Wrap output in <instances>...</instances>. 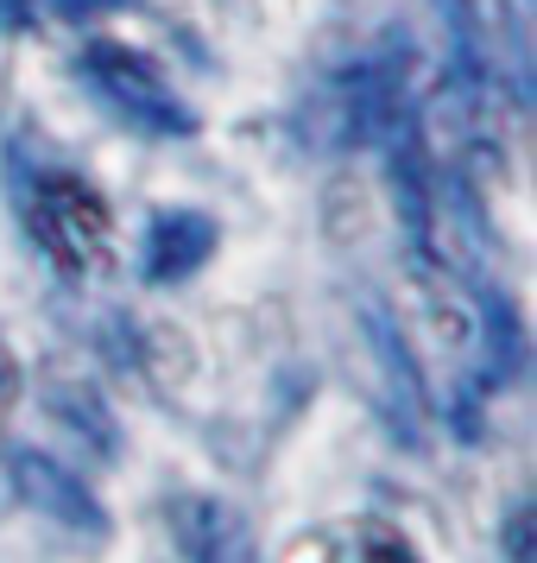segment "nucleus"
<instances>
[{"mask_svg":"<svg viewBox=\"0 0 537 563\" xmlns=\"http://www.w3.org/2000/svg\"><path fill=\"white\" fill-rule=\"evenodd\" d=\"M7 178H13V209L26 222L32 247L57 273H89L108 254V203L96 197L89 178H77L70 165L45 153H26V146L7 153Z\"/></svg>","mask_w":537,"mask_h":563,"instance_id":"f257e3e1","label":"nucleus"},{"mask_svg":"<svg viewBox=\"0 0 537 563\" xmlns=\"http://www.w3.org/2000/svg\"><path fill=\"white\" fill-rule=\"evenodd\" d=\"M411 114V52L385 45V52L348 57L323 89H316V140L323 146H385L392 133L405 128Z\"/></svg>","mask_w":537,"mask_h":563,"instance_id":"f03ea898","label":"nucleus"},{"mask_svg":"<svg viewBox=\"0 0 537 563\" xmlns=\"http://www.w3.org/2000/svg\"><path fill=\"white\" fill-rule=\"evenodd\" d=\"M77 77L89 82V96L121 121V128L146 133V140H197L203 114L183 102V89L158 70L146 52H133L121 38H89L77 52Z\"/></svg>","mask_w":537,"mask_h":563,"instance_id":"7ed1b4c3","label":"nucleus"},{"mask_svg":"<svg viewBox=\"0 0 537 563\" xmlns=\"http://www.w3.org/2000/svg\"><path fill=\"white\" fill-rule=\"evenodd\" d=\"M158 519H165V551H171V563H266L254 519L234 507V500L209 494V487L165 494Z\"/></svg>","mask_w":537,"mask_h":563,"instance_id":"20e7f679","label":"nucleus"},{"mask_svg":"<svg viewBox=\"0 0 537 563\" xmlns=\"http://www.w3.org/2000/svg\"><path fill=\"white\" fill-rule=\"evenodd\" d=\"M7 482H13V494H20L38 519H52L57 532H70V538H108L114 532V519H108V507L96 500V487L82 482L70 462H57L52 450H32V443L7 450Z\"/></svg>","mask_w":537,"mask_h":563,"instance_id":"39448f33","label":"nucleus"},{"mask_svg":"<svg viewBox=\"0 0 537 563\" xmlns=\"http://www.w3.org/2000/svg\"><path fill=\"white\" fill-rule=\"evenodd\" d=\"M215 241H222V229H215L209 209H158L146 222V234H139V279L153 291L197 279L209 266V254H215Z\"/></svg>","mask_w":537,"mask_h":563,"instance_id":"423d86ee","label":"nucleus"},{"mask_svg":"<svg viewBox=\"0 0 537 563\" xmlns=\"http://www.w3.org/2000/svg\"><path fill=\"white\" fill-rule=\"evenodd\" d=\"M500 538H506V558L512 563H532V500H518V507L506 512Z\"/></svg>","mask_w":537,"mask_h":563,"instance_id":"0eeeda50","label":"nucleus"},{"mask_svg":"<svg viewBox=\"0 0 537 563\" xmlns=\"http://www.w3.org/2000/svg\"><path fill=\"white\" fill-rule=\"evenodd\" d=\"M52 7L70 20V26H82V20H96V13H121V7H133V0H52Z\"/></svg>","mask_w":537,"mask_h":563,"instance_id":"6e6552de","label":"nucleus"}]
</instances>
